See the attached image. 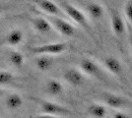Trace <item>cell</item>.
<instances>
[{
  "label": "cell",
  "mask_w": 132,
  "mask_h": 118,
  "mask_svg": "<svg viewBox=\"0 0 132 118\" xmlns=\"http://www.w3.org/2000/svg\"><path fill=\"white\" fill-rule=\"evenodd\" d=\"M36 118H63L62 116H57V115H51V114H39Z\"/></svg>",
  "instance_id": "cell-22"
},
{
  "label": "cell",
  "mask_w": 132,
  "mask_h": 118,
  "mask_svg": "<svg viewBox=\"0 0 132 118\" xmlns=\"http://www.w3.org/2000/svg\"><path fill=\"white\" fill-rule=\"evenodd\" d=\"M4 103H5V106L10 109V110H16V109H19L20 107L23 106V103H24V101H23L22 96L18 94H10L5 97V101H4Z\"/></svg>",
  "instance_id": "cell-14"
},
{
  "label": "cell",
  "mask_w": 132,
  "mask_h": 118,
  "mask_svg": "<svg viewBox=\"0 0 132 118\" xmlns=\"http://www.w3.org/2000/svg\"><path fill=\"white\" fill-rule=\"evenodd\" d=\"M60 6L63 9V11L65 12V14L67 15V17L69 19H71L73 22H75L77 25H79L81 28H83L87 33H88L92 38H94L93 31L92 28L90 26V23L88 21L87 16L84 14V12H82L79 8H77L76 6L72 5L71 3L61 0L60 1Z\"/></svg>",
  "instance_id": "cell-1"
},
{
  "label": "cell",
  "mask_w": 132,
  "mask_h": 118,
  "mask_svg": "<svg viewBox=\"0 0 132 118\" xmlns=\"http://www.w3.org/2000/svg\"><path fill=\"white\" fill-rule=\"evenodd\" d=\"M80 68L82 70V72L86 75H88L90 77L103 80L104 78V72L102 70V68L96 61H94L92 59L89 58H84L80 62Z\"/></svg>",
  "instance_id": "cell-7"
},
{
  "label": "cell",
  "mask_w": 132,
  "mask_h": 118,
  "mask_svg": "<svg viewBox=\"0 0 132 118\" xmlns=\"http://www.w3.org/2000/svg\"><path fill=\"white\" fill-rule=\"evenodd\" d=\"M15 81L14 74L8 71H0V86H7Z\"/></svg>",
  "instance_id": "cell-19"
},
{
  "label": "cell",
  "mask_w": 132,
  "mask_h": 118,
  "mask_svg": "<svg viewBox=\"0 0 132 118\" xmlns=\"http://www.w3.org/2000/svg\"><path fill=\"white\" fill-rule=\"evenodd\" d=\"M110 27L112 33L116 37L121 38L126 34V24L125 20L122 17L119 12L116 9L110 10Z\"/></svg>",
  "instance_id": "cell-6"
},
{
  "label": "cell",
  "mask_w": 132,
  "mask_h": 118,
  "mask_svg": "<svg viewBox=\"0 0 132 118\" xmlns=\"http://www.w3.org/2000/svg\"><path fill=\"white\" fill-rule=\"evenodd\" d=\"M88 113L94 118H105L108 114V109L104 104L92 103L88 107Z\"/></svg>",
  "instance_id": "cell-17"
},
{
  "label": "cell",
  "mask_w": 132,
  "mask_h": 118,
  "mask_svg": "<svg viewBox=\"0 0 132 118\" xmlns=\"http://www.w3.org/2000/svg\"><path fill=\"white\" fill-rule=\"evenodd\" d=\"M35 64L39 70L45 72L51 69V67L53 66V59L50 57V55L43 54V55H39L35 59Z\"/></svg>",
  "instance_id": "cell-16"
},
{
  "label": "cell",
  "mask_w": 132,
  "mask_h": 118,
  "mask_svg": "<svg viewBox=\"0 0 132 118\" xmlns=\"http://www.w3.org/2000/svg\"><path fill=\"white\" fill-rule=\"evenodd\" d=\"M29 21L31 22L33 28L39 34H48L53 29L52 25L44 16H38V17H28Z\"/></svg>",
  "instance_id": "cell-9"
},
{
  "label": "cell",
  "mask_w": 132,
  "mask_h": 118,
  "mask_svg": "<svg viewBox=\"0 0 132 118\" xmlns=\"http://www.w3.org/2000/svg\"><path fill=\"white\" fill-rule=\"evenodd\" d=\"M67 47V43L65 42H51L30 47V51L37 55H57L65 52Z\"/></svg>",
  "instance_id": "cell-3"
},
{
  "label": "cell",
  "mask_w": 132,
  "mask_h": 118,
  "mask_svg": "<svg viewBox=\"0 0 132 118\" xmlns=\"http://www.w3.org/2000/svg\"><path fill=\"white\" fill-rule=\"evenodd\" d=\"M45 90L48 95L52 96H59L63 92V85L58 80L50 79L45 84Z\"/></svg>",
  "instance_id": "cell-15"
},
{
  "label": "cell",
  "mask_w": 132,
  "mask_h": 118,
  "mask_svg": "<svg viewBox=\"0 0 132 118\" xmlns=\"http://www.w3.org/2000/svg\"><path fill=\"white\" fill-rule=\"evenodd\" d=\"M130 96H131V97H132V95H130Z\"/></svg>",
  "instance_id": "cell-25"
},
{
  "label": "cell",
  "mask_w": 132,
  "mask_h": 118,
  "mask_svg": "<svg viewBox=\"0 0 132 118\" xmlns=\"http://www.w3.org/2000/svg\"><path fill=\"white\" fill-rule=\"evenodd\" d=\"M5 10V4L0 0V15L3 13V11Z\"/></svg>",
  "instance_id": "cell-23"
},
{
  "label": "cell",
  "mask_w": 132,
  "mask_h": 118,
  "mask_svg": "<svg viewBox=\"0 0 132 118\" xmlns=\"http://www.w3.org/2000/svg\"><path fill=\"white\" fill-rule=\"evenodd\" d=\"M103 99L108 106L114 108V109H122L128 105L127 98L114 94H105Z\"/></svg>",
  "instance_id": "cell-10"
},
{
  "label": "cell",
  "mask_w": 132,
  "mask_h": 118,
  "mask_svg": "<svg viewBox=\"0 0 132 118\" xmlns=\"http://www.w3.org/2000/svg\"><path fill=\"white\" fill-rule=\"evenodd\" d=\"M131 43H132V42H131ZM131 50H132V44H131Z\"/></svg>",
  "instance_id": "cell-24"
},
{
  "label": "cell",
  "mask_w": 132,
  "mask_h": 118,
  "mask_svg": "<svg viewBox=\"0 0 132 118\" xmlns=\"http://www.w3.org/2000/svg\"><path fill=\"white\" fill-rule=\"evenodd\" d=\"M24 41V33L20 29H14L6 34L4 43L9 46H18Z\"/></svg>",
  "instance_id": "cell-12"
},
{
  "label": "cell",
  "mask_w": 132,
  "mask_h": 118,
  "mask_svg": "<svg viewBox=\"0 0 132 118\" xmlns=\"http://www.w3.org/2000/svg\"><path fill=\"white\" fill-rule=\"evenodd\" d=\"M32 1L35 5H37L42 11H44L45 14L50 16H56L67 19V15L60 5H57L52 0H29Z\"/></svg>",
  "instance_id": "cell-5"
},
{
  "label": "cell",
  "mask_w": 132,
  "mask_h": 118,
  "mask_svg": "<svg viewBox=\"0 0 132 118\" xmlns=\"http://www.w3.org/2000/svg\"><path fill=\"white\" fill-rule=\"evenodd\" d=\"M47 18V20L52 25L53 29H55L60 34L66 38H73L77 34L76 28L72 25L71 23L67 21V19L61 17H56V16H50L47 15L45 16Z\"/></svg>",
  "instance_id": "cell-2"
},
{
  "label": "cell",
  "mask_w": 132,
  "mask_h": 118,
  "mask_svg": "<svg viewBox=\"0 0 132 118\" xmlns=\"http://www.w3.org/2000/svg\"><path fill=\"white\" fill-rule=\"evenodd\" d=\"M124 14L126 19L132 25V0H128L124 6Z\"/></svg>",
  "instance_id": "cell-20"
},
{
  "label": "cell",
  "mask_w": 132,
  "mask_h": 118,
  "mask_svg": "<svg viewBox=\"0 0 132 118\" xmlns=\"http://www.w3.org/2000/svg\"><path fill=\"white\" fill-rule=\"evenodd\" d=\"M9 62L11 63V65H13L16 68H21L24 65L25 62V57L23 55V53H21L20 51L14 50L10 52L9 56H8Z\"/></svg>",
  "instance_id": "cell-18"
},
{
  "label": "cell",
  "mask_w": 132,
  "mask_h": 118,
  "mask_svg": "<svg viewBox=\"0 0 132 118\" xmlns=\"http://www.w3.org/2000/svg\"><path fill=\"white\" fill-rule=\"evenodd\" d=\"M63 79L68 84L73 86V87L82 86L85 82L84 73L78 69H75V68H70V69L66 70L63 73Z\"/></svg>",
  "instance_id": "cell-8"
},
{
  "label": "cell",
  "mask_w": 132,
  "mask_h": 118,
  "mask_svg": "<svg viewBox=\"0 0 132 118\" xmlns=\"http://www.w3.org/2000/svg\"><path fill=\"white\" fill-rule=\"evenodd\" d=\"M86 12L90 17L94 20H101L105 15V9L102 4L98 2H88L86 4Z\"/></svg>",
  "instance_id": "cell-13"
},
{
  "label": "cell",
  "mask_w": 132,
  "mask_h": 118,
  "mask_svg": "<svg viewBox=\"0 0 132 118\" xmlns=\"http://www.w3.org/2000/svg\"><path fill=\"white\" fill-rule=\"evenodd\" d=\"M103 64L104 67L112 75H120L123 70L122 63L119 61V59H117L114 56H106L103 59Z\"/></svg>",
  "instance_id": "cell-11"
},
{
  "label": "cell",
  "mask_w": 132,
  "mask_h": 118,
  "mask_svg": "<svg viewBox=\"0 0 132 118\" xmlns=\"http://www.w3.org/2000/svg\"><path fill=\"white\" fill-rule=\"evenodd\" d=\"M39 103L40 107V112L44 114H51V115H57V116H66L71 115V110H69L65 106L58 104L56 102L50 101H43V99H37L36 97L33 98Z\"/></svg>",
  "instance_id": "cell-4"
},
{
  "label": "cell",
  "mask_w": 132,
  "mask_h": 118,
  "mask_svg": "<svg viewBox=\"0 0 132 118\" xmlns=\"http://www.w3.org/2000/svg\"><path fill=\"white\" fill-rule=\"evenodd\" d=\"M113 118H131V116L124 111H116L113 114Z\"/></svg>",
  "instance_id": "cell-21"
}]
</instances>
